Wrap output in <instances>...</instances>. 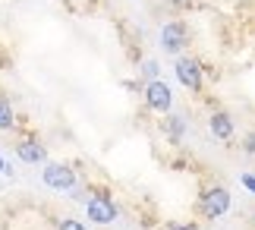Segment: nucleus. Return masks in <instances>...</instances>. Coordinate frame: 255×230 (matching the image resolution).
<instances>
[{
    "label": "nucleus",
    "instance_id": "f257e3e1",
    "mask_svg": "<svg viewBox=\"0 0 255 230\" xmlns=\"http://www.w3.org/2000/svg\"><path fill=\"white\" fill-rule=\"evenodd\" d=\"M230 202H233V196L227 186H208L199 196V215L208 218V221H218V218L230 212Z\"/></svg>",
    "mask_w": 255,
    "mask_h": 230
},
{
    "label": "nucleus",
    "instance_id": "f03ea898",
    "mask_svg": "<svg viewBox=\"0 0 255 230\" xmlns=\"http://www.w3.org/2000/svg\"><path fill=\"white\" fill-rule=\"evenodd\" d=\"M186 44H189V25H186L183 19H170V22L161 25V47H164V54H180Z\"/></svg>",
    "mask_w": 255,
    "mask_h": 230
},
{
    "label": "nucleus",
    "instance_id": "7ed1b4c3",
    "mask_svg": "<svg viewBox=\"0 0 255 230\" xmlns=\"http://www.w3.org/2000/svg\"><path fill=\"white\" fill-rule=\"evenodd\" d=\"M145 107L154 111V114H170L173 92H170V85L164 82V79H154V82L145 85Z\"/></svg>",
    "mask_w": 255,
    "mask_h": 230
},
{
    "label": "nucleus",
    "instance_id": "20e7f679",
    "mask_svg": "<svg viewBox=\"0 0 255 230\" xmlns=\"http://www.w3.org/2000/svg\"><path fill=\"white\" fill-rule=\"evenodd\" d=\"M176 79H180V82L189 88V92H195L199 95L202 92V85H205V69H202V63L195 57H180L176 60Z\"/></svg>",
    "mask_w": 255,
    "mask_h": 230
},
{
    "label": "nucleus",
    "instance_id": "39448f33",
    "mask_svg": "<svg viewBox=\"0 0 255 230\" xmlns=\"http://www.w3.org/2000/svg\"><path fill=\"white\" fill-rule=\"evenodd\" d=\"M85 215L92 224H114L117 221V205L107 196H92L85 202Z\"/></svg>",
    "mask_w": 255,
    "mask_h": 230
},
{
    "label": "nucleus",
    "instance_id": "423d86ee",
    "mask_svg": "<svg viewBox=\"0 0 255 230\" xmlns=\"http://www.w3.org/2000/svg\"><path fill=\"white\" fill-rule=\"evenodd\" d=\"M44 183L51 186V189H73L76 186V171L70 164H44Z\"/></svg>",
    "mask_w": 255,
    "mask_h": 230
},
{
    "label": "nucleus",
    "instance_id": "0eeeda50",
    "mask_svg": "<svg viewBox=\"0 0 255 230\" xmlns=\"http://www.w3.org/2000/svg\"><path fill=\"white\" fill-rule=\"evenodd\" d=\"M208 133L218 139V142H230L233 133H237V120H233L227 111H214L208 117Z\"/></svg>",
    "mask_w": 255,
    "mask_h": 230
},
{
    "label": "nucleus",
    "instance_id": "6e6552de",
    "mask_svg": "<svg viewBox=\"0 0 255 230\" xmlns=\"http://www.w3.org/2000/svg\"><path fill=\"white\" fill-rule=\"evenodd\" d=\"M16 155H19V161H25V164H44L47 161V152L38 139H22V142L16 145Z\"/></svg>",
    "mask_w": 255,
    "mask_h": 230
},
{
    "label": "nucleus",
    "instance_id": "1a4fd4ad",
    "mask_svg": "<svg viewBox=\"0 0 255 230\" xmlns=\"http://www.w3.org/2000/svg\"><path fill=\"white\" fill-rule=\"evenodd\" d=\"M164 129H167V136L173 139V142H180L183 133H186V120L180 114H167V120H164Z\"/></svg>",
    "mask_w": 255,
    "mask_h": 230
},
{
    "label": "nucleus",
    "instance_id": "9d476101",
    "mask_svg": "<svg viewBox=\"0 0 255 230\" xmlns=\"http://www.w3.org/2000/svg\"><path fill=\"white\" fill-rule=\"evenodd\" d=\"M16 123V114H13V104L6 101L3 95H0V129H13Z\"/></svg>",
    "mask_w": 255,
    "mask_h": 230
},
{
    "label": "nucleus",
    "instance_id": "9b49d317",
    "mask_svg": "<svg viewBox=\"0 0 255 230\" xmlns=\"http://www.w3.org/2000/svg\"><path fill=\"white\" fill-rule=\"evenodd\" d=\"M139 73H142L145 79H148V82H154V79H158V63H154V60H145Z\"/></svg>",
    "mask_w": 255,
    "mask_h": 230
},
{
    "label": "nucleus",
    "instance_id": "f8f14e48",
    "mask_svg": "<svg viewBox=\"0 0 255 230\" xmlns=\"http://www.w3.org/2000/svg\"><path fill=\"white\" fill-rule=\"evenodd\" d=\"M57 230H88L82 221H76V218H63L60 224H57Z\"/></svg>",
    "mask_w": 255,
    "mask_h": 230
},
{
    "label": "nucleus",
    "instance_id": "ddd939ff",
    "mask_svg": "<svg viewBox=\"0 0 255 230\" xmlns=\"http://www.w3.org/2000/svg\"><path fill=\"white\" fill-rule=\"evenodd\" d=\"M243 152H246V155H255V133H246V136H243Z\"/></svg>",
    "mask_w": 255,
    "mask_h": 230
},
{
    "label": "nucleus",
    "instance_id": "4468645a",
    "mask_svg": "<svg viewBox=\"0 0 255 230\" xmlns=\"http://www.w3.org/2000/svg\"><path fill=\"white\" fill-rule=\"evenodd\" d=\"M240 183L246 186L249 193H255V177H252V174H243V177H240Z\"/></svg>",
    "mask_w": 255,
    "mask_h": 230
},
{
    "label": "nucleus",
    "instance_id": "2eb2a0df",
    "mask_svg": "<svg viewBox=\"0 0 255 230\" xmlns=\"http://www.w3.org/2000/svg\"><path fill=\"white\" fill-rule=\"evenodd\" d=\"M167 3H170L173 9H189V6H192V0H167Z\"/></svg>",
    "mask_w": 255,
    "mask_h": 230
},
{
    "label": "nucleus",
    "instance_id": "dca6fc26",
    "mask_svg": "<svg viewBox=\"0 0 255 230\" xmlns=\"http://www.w3.org/2000/svg\"><path fill=\"white\" fill-rule=\"evenodd\" d=\"M167 230H199V227H195V224H170Z\"/></svg>",
    "mask_w": 255,
    "mask_h": 230
}]
</instances>
